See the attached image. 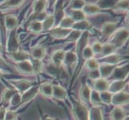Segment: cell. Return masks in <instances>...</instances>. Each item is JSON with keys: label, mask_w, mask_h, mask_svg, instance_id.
<instances>
[{"label": "cell", "mask_w": 129, "mask_h": 120, "mask_svg": "<svg viewBox=\"0 0 129 120\" xmlns=\"http://www.w3.org/2000/svg\"><path fill=\"white\" fill-rule=\"evenodd\" d=\"M2 50H3V47H2V46H1V45H0V53L2 52Z\"/></svg>", "instance_id": "816d5d0a"}, {"label": "cell", "mask_w": 129, "mask_h": 120, "mask_svg": "<svg viewBox=\"0 0 129 120\" xmlns=\"http://www.w3.org/2000/svg\"><path fill=\"white\" fill-rule=\"evenodd\" d=\"M66 53L63 51H56L55 52L53 53L51 56V61H52V65L56 66H62L63 63V59L65 57Z\"/></svg>", "instance_id": "9c48e42d"}, {"label": "cell", "mask_w": 129, "mask_h": 120, "mask_svg": "<svg viewBox=\"0 0 129 120\" xmlns=\"http://www.w3.org/2000/svg\"><path fill=\"white\" fill-rule=\"evenodd\" d=\"M89 26H90V24H89L88 22L83 20V21L75 23L72 26V28H74L75 30H79V31H81L82 30H86V29L89 28Z\"/></svg>", "instance_id": "836d02e7"}, {"label": "cell", "mask_w": 129, "mask_h": 120, "mask_svg": "<svg viewBox=\"0 0 129 120\" xmlns=\"http://www.w3.org/2000/svg\"><path fill=\"white\" fill-rule=\"evenodd\" d=\"M23 2H20V1H9L5 3V4H3L2 6V7H15L17 6H19V4Z\"/></svg>", "instance_id": "7dc6e473"}, {"label": "cell", "mask_w": 129, "mask_h": 120, "mask_svg": "<svg viewBox=\"0 0 129 120\" xmlns=\"http://www.w3.org/2000/svg\"><path fill=\"white\" fill-rule=\"evenodd\" d=\"M30 55L35 60L41 61L46 55V50L42 47H36L31 49Z\"/></svg>", "instance_id": "4fadbf2b"}, {"label": "cell", "mask_w": 129, "mask_h": 120, "mask_svg": "<svg viewBox=\"0 0 129 120\" xmlns=\"http://www.w3.org/2000/svg\"><path fill=\"white\" fill-rule=\"evenodd\" d=\"M109 84L108 82L105 80L104 78H99L95 80L94 83V87H95V91H98V92H104L107 91L108 89Z\"/></svg>", "instance_id": "7c38bea8"}, {"label": "cell", "mask_w": 129, "mask_h": 120, "mask_svg": "<svg viewBox=\"0 0 129 120\" xmlns=\"http://www.w3.org/2000/svg\"><path fill=\"white\" fill-rule=\"evenodd\" d=\"M52 96L56 99H64L67 97V92L60 86H52Z\"/></svg>", "instance_id": "2e32d148"}, {"label": "cell", "mask_w": 129, "mask_h": 120, "mask_svg": "<svg viewBox=\"0 0 129 120\" xmlns=\"http://www.w3.org/2000/svg\"><path fill=\"white\" fill-rule=\"evenodd\" d=\"M10 103L12 106H15L16 105H19V103H21V95L19 93H15L14 95L12 96Z\"/></svg>", "instance_id": "60d3db41"}, {"label": "cell", "mask_w": 129, "mask_h": 120, "mask_svg": "<svg viewBox=\"0 0 129 120\" xmlns=\"http://www.w3.org/2000/svg\"><path fill=\"white\" fill-rule=\"evenodd\" d=\"M93 55H94V54H93L91 48L90 47H87L85 49H84L83 53H82V57H83L85 59L88 60V59H91Z\"/></svg>", "instance_id": "ab89813d"}, {"label": "cell", "mask_w": 129, "mask_h": 120, "mask_svg": "<svg viewBox=\"0 0 129 120\" xmlns=\"http://www.w3.org/2000/svg\"><path fill=\"white\" fill-rule=\"evenodd\" d=\"M72 19L74 20V22L75 23L76 22H80V21H83L85 20V15L84 13L83 12L82 10H79V11H73L72 12V16L71 17Z\"/></svg>", "instance_id": "e575fe53"}, {"label": "cell", "mask_w": 129, "mask_h": 120, "mask_svg": "<svg viewBox=\"0 0 129 120\" xmlns=\"http://www.w3.org/2000/svg\"><path fill=\"white\" fill-rule=\"evenodd\" d=\"M86 66H87V69L89 70H94L99 69L100 64L98 63V62L95 59H90L87 60Z\"/></svg>", "instance_id": "f35d334b"}, {"label": "cell", "mask_w": 129, "mask_h": 120, "mask_svg": "<svg viewBox=\"0 0 129 120\" xmlns=\"http://www.w3.org/2000/svg\"><path fill=\"white\" fill-rule=\"evenodd\" d=\"M11 57L14 61L17 62V63H19V62H22V61L28 60L29 55L24 51H17L15 52L11 53Z\"/></svg>", "instance_id": "ffe728a7"}, {"label": "cell", "mask_w": 129, "mask_h": 120, "mask_svg": "<svg viewBox=\"0 0 129 120\" xmlns=\"http://www.w3.org/2000/svg\"><path fill=\"white\" fill-rule=\"evenodd\" d=\"M11 83L17 89L18 91H19L20 94H23L25 91H27L28 89H30L32 86L31 83L27 81V80H24V79L17 80V81H12Z\"/></svg>", "instance_id": "5b68a950"}, {"label": "cell", "mask_w": 129, "mask_h": 120, "mask_svg": "<svg viewBox=\"0 0 129 120\" xmlns=\"http://www.w3.org/2000/svg\"><path fill=\"white\" fill-rule=\"evenodd\" d=\"M126 116L125 111L120 107V106H115L112 110L110 117L112 120H123Z\"/></svg>", "instance_id": "5bb4252c"}, {"label": "cell", "mask_w": 129, "mask_h": 120, "mask_svg": "<svg viewBox=\"0 0 129 120\" xmlns=\"http://www.w3.org/2000/svg\"><path fill=\"white\" fill-rule=\"evenodd\" d=\"M82 34V31H79V30H73L70 32V34H68V36L67 37V39L68 41H72V42H75L78 41L79 38L81 37Z\"/></svg>", "instance_id": "8d00e7d4"}, {"label": "cell", "mask_w": 129, "mask_h": 120, "mask_svg": "<svg viewBox=\"0 0 129 120\" xmlns=\"http://www.w3.org/2000/svg\"><path fill=\"white\" fill-rule=\"evenodd\" d=\"M17 113L12 110H7L6 111L5 114V119L4 120H16L17 118Z\"/></svg>", "instance_id": "ee69618b"}, {"label": "cell", "mask_w": 129, "mask_h": 120, "mask_svg": "<svg viewBox=\"0 0 129 120\" xmlns=\"http://www.w3.org/2000/svg\"><path fill=\"white\" fill-rule=\"evenodd\" d=\"M84 6H85V3L83 1H74L72 3V8L74 11L83 10Z\"/></svg>", "instance_id": "b9f144b4"}, {"label": "cell", "mask_w": 129, "mask_h": 120, "mask_svg": "<svg viewBox=\"0 0 129 120\" xmlns=\"http://www.w3.org/2000/svg\"><path fill=\"white\" fill-rule=\"evenodd\" d=\"M115 7H116L117 10H119V11H126L128 7V2L127 1L119 2Z\"/></svg>", "instance_id": "f6af8a7d"}, {"label": "cell", "mask_w": 129, "mask_h": 120, "mask_svg": "<svg viewBox=\"0 0 129 120\" xmlns=\"http://www.w3.org/2000/svg\"><path fill=\"white\" fill-rule=\"evenodd\" d=\"M83 12L84 15H95L100 11V8L95 5H87L83 8Z\"/></svg>", "instance_id": "f1b7e54d"}, {"label": "cell", "mask_w": 129, "mask_h": 120, "mask_svg": "<svg viewBox=\"0 0 129 120\" xmlns=\"http://www.w3.org/2000/svg\"><path fill=\"white\" fill-rule=\"evenodd\" d=\"M53 16H54L55 22H58V23L59 24V23L64 18V12H63V7H62V4H58L57 5L55 12V15H53Z\"/></svg>", "instance_id": "4316f807"}, {"label": "cell", "mask_w": 129, "mask_h": 120, "mask_svg": "<svg viewBox=\"0 0 129 120\" xmlns=\"http://www.w3.org/2000/svg\"><path fill=\"white\" fill-rule=\"evenodd\" d=\"M15 92L11 89H5L2 94V101L4 104H7L10 103L12 96L14 95Z\"/></svg>", "instance_id": "4dcf8cb0"}, {"label": "cell", "mask_w": 129, "mask_h": 120, "mask_svg": "<svg viewBox=\"0 0 129 120\" xmlns=\"http://www.w3.org/2000/svg\"><path fill=\"white\" fill-rule=\"evenodd\" d=\"M18 46H19V42H18V38L15 34V30H12V33L11 34L10 39L8 41V50L11 53L15 52L18 50Z\"/></svg>", "instance_id": "e0dca14e"}, {"label": "cell", "mask_w": 129, "mask_h": 120, "mask_svg": "<svg viewBox=\"0 0 129 120\" xmlns=\"http://www.w3.org/2000/svg\"><path fill=\"white\" fill-rule=\"evenodd\" d=\"M73 114L75 120H88V110L83 105L76 103L73 108Z\"/></svg>", "instance_id": "7a4b0ae2"}, {"label": "cell", "mask_w": 129, "mask_h": 120, "mask_svg": "<svg viewBox=\"0 0 129 120\" xmlns=\"http://www.w3.org/2000/svg\"><path fill=\"white\" fill-rule=\"evenodd\" d=\"M7 66L5 63V62L0 58V70H1L2 69H7Z\"/></svg>", "instance_id": "681fc988"}, {"label": "cell", "mask_w": 129, "mask_h": 120, "mask_svg": "<svg viewBox=\"0 0 129 120\" xmlns=\"http://www.w3.org/2000/svg\"><path fill=\"white\" fill-rule=\"evenodd\" d=\"M28 29L33 33H39L43 30L42 27V22L35 20L30 23Z\"/></svg>", "instance_id": "f546056e"}, {"label": "cell", "mask_w": 129, "mask_h": 120, "mask_svg": "<svg viewBox=\"0 0 129 120\" xmlns=\"http://www.w3.org/2000/svg\"><path fill=\"white\" fill-rule=\"evenodd\" d=\"M77 59V55L73 52H68L65 54V57L63 59V63L67 66H72Z\"/></svg>", "instance_id": "83f0119b"}, {"label": "cell", "mask_w": 129, "mask_h": 120, "mask_svg": "<svg viewBox=\"0 0 129 120\" xmlns=\"http://www.w3.org/2000/svg\"><path fill=\"white\" fill-rule=\"evenodd\" d=\"M38 91H39V87H31L26 91H25L23 94V95L21 96V103H27V102L33 99L36 96Z\"/></svg>", "instance_id": "ba28073f"}, {"label": "cell", "mask_w": 129, "mask_h": 120, "mask_svg": "<svg viewBox=\"0 0 129 120\" xmlns=\"http://www.w3.org/2000/svg\"><path fill=\"white\" fill-rule=\"evenodd\" d=\"M87 32H85L83 35H81V37L79 38V40L76 42V55L82 57V53L83 50L87 47V41H88V35Z\"/></svg>", "instance_id": "52a82bcc"}, {"label": "cell", "mask_w": 129, "mask_h": 120, "mask_svg": "<svg viewBox=\"0 0 129 120\" xmlns=\"http://www.w3.org/2000/svg\"><path fill=\"white\" fill-rule=\"evenodd\" d=\"M91 88L88 86H83L80 89L79 91V96H80L81 99L84 103H89L90 102V96H91Z\"/></svg>", "instance_id": "7402d4cb"}, {"label": "cell", "mask_w": 129, "mask_h": 120, "mask_svg": "<svg viewBox=\"0 0 129 120\" xmlns=\"http://www.w3.org/2000/svg\"><path fill=\"white\" fill-rule=\"evenodd\" d=\"M128 103V94L125 92H119L112 97L111 103L115 106H120Z\"/></svg>", "instance_id": "277c9868"}, {"label": "cell", "mask_w": 129, "mask_h": 120, "mask_svg": "<svg viewBox=\"0 0 129 120\" xmlns=\"http://www.w3.org/2000/svg\"><path fill=\"white\" fill-rule=\"evenodd\" d=\"M91 48L93 54H99V53H101L102 51V45L100 43H95L93 44V46Z\"/></svg>", "instance_id": "bcb514c9"}, {"label": "cell", "mask_w": 129, "mask_h": 120, "mask_svg": "<svg viewBox=\"0 0 129 120\" xmlns=\"http://www.w3.org/2000/svg\"><path fill=\"white\" fill-rule=\"evenodd\" d=\"M6 111L5 108L1 107L0 108V120H4L5 119V114H6Z\"/></svg>", "instance_id": "c3c4849f"}, {"label": "cell", "mask_w": 129, "mask_h": 120, "mask_svg": "<svg viewBox=\"0 0 129 120\" xmlns=\"http://www.w3.org/2000/svg\"><path fill=\"white\" fill-rule=\"evenodd\" d=\"M90 102L94 106H98L100 104H101L102 102L100 97V93L96 91H91V96H90Z\"/></svg>", "instance_id": "1f68e13d"}, {"label": "cell", "mask_w": 129, "mask_h": 120, "mask_svg": "<svg viewBox=\"0 0 129 120\" xmlns=\"http://www.w3.org/2000/svg\"><path fill=\"white\" fill-rule=\"evenodd\" d=\"M128 74V67L127 65L119 66V67H115L112 74L110 75L111 79L115 80H121L124 81Z\"/></svg>", "instance_id": "3957f363"}, {"label": "cell", "mask_w": 129, "mask_h": 120, "mask_svg": "<svg viewBox=\"0 0 129 120\" xmlns=\"http://www.w3.org/2000/svg\"><path fill=\"white\" fill-rule=\"evenodd\" d=\"M75 23L74 20L71 17H64L62 20L58 27L63 28V29H72Z\"/></svg>", "instance_id": "484cf974"}, {"label": "cell", "mask_w": 129, "mask_h": 120, "mask_svg": "<svg viewBox=\"0 0 129 120\" xmlns=\"http://www.w3.org/2000/svg\"><path fill=\"white\" fill-rule=\"evenodd\" d=\"M47 2L45 1H38L35 2L34 4V11L35 14H40L43 13L44 9H45Z\"/></svg>", "instance_id": "d590c367"}, {"label": "cell", "mask_w": 129, "mask_h": 120, "mask_svg": "<svg viewBox=\"0 0 129 120\" xmlns=\"http://www.w3.org/2000/svg\"><path fill=\"white\" fill-rule=\"evenodd\" d=\"M100 97L102 103H105V104H110L111 101H112V95L109 93L108 91H104V92H101L100 94Z\"/></svg>", "instance_id": "74e56055"}, {"label": "cell", "mask_w": 129, "mask_h": 120, "mask_svg": "<svg viewBox=\"0 0 129 120\" xmlns=\"http://www.w3.org/2000/svg\"><path fill=\"white\" fill-rule=\"evenodd\" d=\"M128 38V30L126 29H120L115 31V34L112 35V42L110 43L115 47L121 46L123 43L126 42Z\"/></svg>", "instance_id": "6da1fadb"}, {"label": "cell", "mask_w": 129, "mask_h": 120, "mask_svg": "<svg viewBox=\"0 0 129 120\" xmlns=\"http://www.w3.org/2000/svg\"><path fill=\"white\" fill-rule=\"evenodd\" d=\"M88 120H103L101 110L98 106H93L88 111Z\"/></svg>", "instance_id": "44dd1931"}, {"label": "cell", "mask_w": 129, "mask_h": 120, "mask_svg": "<svg viewBox=\"0 0 129 120\" xmlns=\"http://www.w3.org/2000/svg\"><path fill=\"white\" fill-rule=\"evenodd\" d=\"M88 77L92 80H96L100 78V74L99 71V69L94 70H90V72L88 73Z\"/></svg>", "instance_id": "7bdbcfd3"}, {"label": "cell", "mask_w": 129, "mask_h": 120, "mask_svg": "<svg viewBox=\"0 0 129 120\" xmlns=\"http://www.w3.org/2000/svg\"><path fill=\"white\" fill-rule=\"evenodd\" d=\"M43 120H57V119H55V118H43Z\"/></svg>", "instance_id": "f907efd6"}, {"label": "cell", "mask_w": 129, "mask_h": 120, "mask_svg": "<svg viewBox=\"0 0 129 120\" xmlns=\"http://www.w3.org/2000/svg\"><path fill=\"white\" fill-rule=\"evenodd\" d=\"M115 47L112 45L111 43H106L105 45L102 46V51H101V54H103L104 57L112 55L113 54V52L115 51Z\"/></svg>", "instance_id": "d6a6232c"}, {"label": "cell", "mask_w": 129, "mask_h": 120, "mask_svg": "<svg viewBox=\"0 0 129 120\" xmlns=\"http://www.w3.org/2000/svg\"><path fill=\"white\" fill-rule=\"evenodd\" d=\"M17 68L23 74H31L34 73L32 63L29 60H25V61L19 62V63H17Z\"/></svg>", "instance_id": "8992f818"}, {"label": "cell", "mask_w": 129, "mask_h": 120, "mask_svg": "<svg viewBox=\"0 0 129 120\" xmlns=\"http://www.w3.org/2000/svg\"><path fill=\"white\" fill-rule=\"evenodd\" d=\"M122 59V57L116 54H112L109 55L104 56L101 60H103V63L104 64H108V65H113L119 63V61Z\"/></svg>", "instance_id": "d6986e66"}, {"label": "cell", "mask_w": 129, "mask_h": 120, "mask_svg": "<svg viewBox=\"0 0 129 120\" xmlns=\"http://www.w3.org/2000/svg\"><path fill=\"white\" fill-rule=\"evenodd\" d=\"M18 25V19L14 15H7L5 17V27L9 30H14Z\"/></svg>", "instance_id": "ac0fdd59"}, {"label": "cell", "mask_w": 129, "mask_h": 120, "mask_svg": "<svg viewBox=\"0 0 129 120\" xmlns=\"http://www.w3.org/2000/svg\"><path fill=\"white\" fill-rule=\"evenodd\" d=\"M125 82L121 80H115L111 85H109L108 91L111 94H116V93L121 92V91L124 88Z\"/></svg>", "instance_id": "30bf717a"}, {"label": "cell", "mask_w": 129, "mask_h": 120, "mask_svg": "<svg viewBox=\"0 0 129 120\" xmlns=\"http://www.w3.org/2000/svg\"><path fill=\"white\" fill-rule=\"evenodd\" d=\"M115 69V66L113 65H108V64H102L99 66V71L100 74V77L102 78H107L109 77L112 74V71Z\"/></svg>", "instance_id": "9a60e30c"}, {"label": "cell", "mask_w": 129, "mask_h": 120, "mask_svg": "<svg viewBox=\"0 0 129 120\" xmlns=\"http://www.w3.org/2000/svg\"><path fill=\"white\" fill-rule=\"evenodd\" d=\"M115 28H116V25L115 23H105L102 26V33L104 36H110L111 34H112L115 31Z\"/></svg>", "instance_id": "603a6c76"}, {"label": "cell", "mask_w": 129, "mask_h": 120, "mask_svg": "<svg viewBox=\"0 0 129 120\" xmlns=\"http://www.w3.org/2000/svg\"><path fill=\"white\" fill-rule=\"evenodd\" d=\"M39 90L44 96L46 97L52 96V86L51 83H43L40 86V87L39 88Z\"/></svg>", "instance_id": "cb8c5ba5"}, {"label": "cell", "mask_w": 129, "mask_h": 120, "mask_svg": "<svg viewBox=\"0 0 129 120\" xmlns=\"http://www.w3.org/2000/svg\"><path fill=\"white\" fill-rule=\"evenodd\" d=\"M71 31H72V29H63L60 27H56L51 30V35L55 38H64L68 36Z\"/></svg>", "instance_id": "8fae6325"}, {"label": "cell", "mask_w": 129, "mask_h": 120, "mask_svg": "<svg viewBox=\"0 0 129 120\" xmlns=\"http://www.w3.org/2000/svg\"><path fill=\"white\" fill-rule=\"evenodd\" d=\"M2 75H3V73H2V71H1V70H0V78L2 77Z\"/></svg>", "instance_id": "f5cc1de1"}, {"label": "cell", "mask_w": 129, "mask_h": 120, "mask_svg": "<svg viewBox=\"0 0 129 120\" xmlns=\"http://www.w3.org/2000/svg\"><path fill=\"white\" fill-rule=\"evenodd\" d=\"M54 23H55L54 16L50 15V16L46 17L45 19H44V20L42 22L43 30H51L53 27V26H54Z\"/></svg>", "instance_id": "d4e9b609"}]
</instances>
